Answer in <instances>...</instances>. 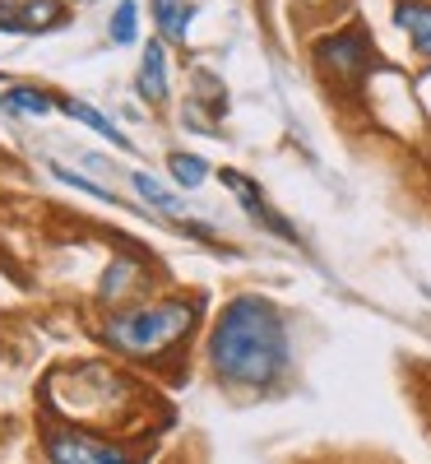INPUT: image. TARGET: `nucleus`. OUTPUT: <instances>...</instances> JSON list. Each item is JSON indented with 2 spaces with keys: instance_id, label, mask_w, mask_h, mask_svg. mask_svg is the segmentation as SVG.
<instances>
[{
  "instance_id": "f257e3e1",
  "label": "nucleus",
  "mask_w": 431,
  "mask_h": 464,
  "mask_svg": "<svg viewBox=\"0 0 431 464\" xmlns=\"http://www.w3.org/2000/svg\"><path fill=\"white\" fill-rule=\"evenodd\" d=\"M209 362L232 385H269L288 362V330L279 306L264 297L227 302L209 339Z\"/></svg>"
},
{
  "instance_id": "f03ea898",
  "label": "nucleus",
  "mask_w": 431,
  "mask_h": 464,
  "mask_svg": "<svg viewBox=\"0 0 431 464\" xmlns=\"http://www.w3.org/2000/svg\"><path fill=\"white\" fill-rule=\"evenodd\" d=\"M195 321V306L168 302V306H148V312H126L107 325V339L126 353H158L177 334H186Z\"/></svg>"
},
{
  "instance_id": "7ed1b4c3",
  "label": "nucleus",
  "mask_w": 431,
  "mask_h": 464,
  "mask_svg": "<svg viewBox=\"0 0 431 464\" xmlns=\"http://www.w3.org/2000/svg\"><path fill=\"white\" fill-rule=\"evenodd\" d=\"M316 56H321V65L334 74L339 84H358L367 61H371V43H367L362 28H343V33L325 37V43L316 47Z\"/></svg>"
},
{
  "instance_id": "20e7f679",
  "label": "nucleus",
  "mask_w": 431,
  "mask_h": 464,
  "mask_svg": "<svg viewBox=\"0 0 431 464\" xmlns=\"http://www.w3.org/2000/svg\"><path fill=\"white\" fill-rule=\"evenodd\" d=\"M47 459L52 464H144L130 450H116V446L80 437V432H52L47 437Z\"/></svg>"
},
{
  "instance_id": "39448f33",
  "label": "nucleus",
  "mask_w": 431,
  "mask_h": 464,
  "mask_svg": "<svg viewBox=\"0 0 431 464\" xmlns=\"http://www.w3.org/2000/svg\"><path fill=\"white\" fill-rule=\"evenodd\" d=\"M223 181L232 186V190H237V200H242V209L255 218V223H264L269 232H279V237L283 242H297V232H292V223L283 218V214H273L269 205H264V190L255 186V181H246L242 172H223Z\"/></svg>"
},
{
  "instance_id": "423d86ee",
  "label": "nucleus",
  "mask_w": 431,
  "mask_h": 464,
  "mask_svg": "<svg viewBox=\"0 0 431 464\" xmlns=\"http://www.w3.org/2000/svg\"><path fill=\"white\" fill-rule=\"evenodd\" d=\"M61 5L56 0H37V5H0V33H33V28H56Z\"/></svg>"
},
{
  "instance_id": "0eeeda50",
  "label": "nucleus",
  "mask_w": 431,
  "mask_h": 464,
  "mask_svg": "<svg viewBox=\"0 0 431 464\" xmlns=\"http://www.w3.org/2000/svg\"><path fill=\"white\" fill-rule=\"evenodd\" d=\"M130 181H135V190H139V196H144L153 209H163L168 218H181V223H186V232H195V237H205V242H209V227H205V223H190V218H186V209H181V200L172 196V190H168L163 181H153V177H144V172H135Z\"/></svg>"
},
{
  "instance_id": "6e6552de",
  "label": "nucleus",
  "mask_w": 431,
  "mask_h": 464,
  "mask_svg": "<svg viewBox=\"0 0 431 464\" xmlns=\"http://www.w3.org/2000/svg\"><path fill=\"white\" fill-rule=\"evenodd\" d=\"M395 19H399V28L413 37V47L431 61V5H426V0H399Z\"/></svg>"
},
{
  "instance_id": "1a4fd4ad",
  "label": "nucleus",
  "mask_w": 431,
  "mask_h": 464,
  "mask_svg": "<svg viewBox=\"0 0 431 464\" xmlns=\"http://www.w3.org/2000/svg\"><path fill=\"white\" fill-rule=\"evenodd\" d=\"M139 93H144L148 102H163V98H168V56H163V43H148V52H144Z\"/></svg>"
},
{
  "instance_id": "9d476101",
  "label": "nucleus",
  "mask_w": 431,
  "mask_h": 464,
  "mask_svg": "<svg viewBox=\"0 0 431 464\" xmlns=\"http://www.w3.org/2000/svg\"><path fill=\"white\" fill-rule=\"evenodd\" d=\"M61 111H65V116H74V121H84V126H93L98 135H107V140H111L116 149H130V140H126L121 130H116V126L107 121L102 111H93L89 102H74V98H65V102H61Z\"/></svg>"
},
{
  "instance_id": "9b49d317",
  "label": "nucleus",
  "mask_w": 431,
  "mask_h": 464,
  "mask_svg": "<svg viewBox=\"0 0 431 464\" xmlns=\"http://www.w3.org/2000/svg\"><path fill=\"white\" fill-rule=\"evenodd\" d=\"M153 19H158V28L172 37V43H181L186 28H190V5L186 0H153Z\"/></svg>"
},
{
  "instance_id": "f8f14e48",
  "label": "nucleus",
  "mask_w": 431,
  "mask_h": 464,
  "mask_svg": "<svg viewBox=\"0 0 431 464\" xmlns=\"http://www.w3.org/2000/svg\"><path fill=\"white\" fill-rule=\"evenodd\" d=\"M0 102H5V111H28V116H47L52 107H61V102H52L47 93H37V89H10Z\"/></svg>"
},
{
  "instance_id": "ddd939ff",
  "label": "nucleus",
  "mask_w": 431,
  "mask_h": 464,
  "mask_svg": "<svg viewBox=\"0 0 431 464\" xmlns=\"http://www.w3.org/2000/svg\"><path fill=\"white\" fill-rule=\"evenodd\" d=\"M135 19H139V10H135V0H121L116 5V19H111V43H135Z\"/></svg>"
},
{
  "instance_id": "4468645a",
  "label": "nucleus",
  "mask_w": 431,
  "mask_h": 464,
  "mask_svg": "<svg viewBox=\"0 0 431 464\" xmlns=\"http://www.w3.org/2000/svg\"><path fill=\"white\" fill-rule=\"evenodd\" d=\"M172 177H177L181 186H200V181L209 177V168L195 159V153H177V159H172Z\"/></svg>"
}]
</instances>
